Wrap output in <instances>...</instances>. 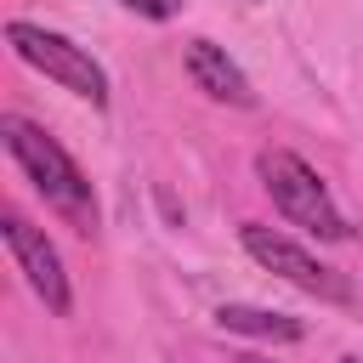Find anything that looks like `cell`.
<instances>
[{
    "mask_svg": "<svg viewBox=\"0 0 363 363\" xmlns=\"http://www.w3.org/2000/svg\"><path fill=\"white\" fill-rule=\"evenodd\" d=\"M0 142H6V153L23 164V176L34 182V193L45 199V210H57L74 233H96V193H91L85 170L62 153L57 136H45V130H40L34 119H23V113H6V119H0Z\"/></svg>",
    "mask_w": 363,
    "mask_h": 363,
    "instance_id": "1",
    "label": "cell"
},
{
    "mask_svg": "<svg viewBox=\"0 0 363 363\" xmlns=\"http://www.w3.org/2000/svg\"><path fill=\"white\" fill-rule=\"evenodd\" d=\"M6 40H11V51H17L28 68H40L45 79H57L62 91L85 96L91 108L108 102V74H102V62H96L85 45H74L68 34H51V28H40V23H6Z\"/></svg>",
    "mask_w": 363,
    "mask_h": 363,
    "instance_id": "3",
    "label": "cell"
},
{
    "mask_svg": "<svg viewBox=\"0 0 363 363\" xmlns=\"http://www.w3.org/2000/svg\"><path fill=\"white\" fill-rule=\"evenodd\" d=\"M238 363H267V357H255V352H244V357H238Z\"/></svg>",
    "mask_w": 363,
    "mask_h": 363,
    "instance_id": "9",
    "label": "cell"
},
{
    "mask_svg": "<svg viewBox=\"0 0 363 363\" xmlns=\"http://www.w3.org/2000/svg\"><path fill=\"white\" fill-rule=\"evenodd\" d=\"M0 233H6V250H11V261H17V272L28 278V289L45 301V312H68L74 306V295H68V272H62V255L51 250V238L40 233V227H28L23 216H6L0 221Z\"/></svg>",
    "mask_w": 363,
    "mask_h": 363,
    "instance_id": "5",
    "label": "cell"
},
{
    "mask_svg": "<svg viewBox=\"0 0 363 363\" xmlns=\"http://www.w3.org/2000/svg\"><path fill=\"white\" fill-rule=\"evenodd\" d=\"M125 6H130L136 17H153V23H164V17H176V6H182V0H125Z\"/></svg>",
    "mask_w": 363,
    "mask_h": 363,
    "instance_id": "8",
    "label": "cell"
},
{
    "mask_svg": "<svg viewBox=\"0 0 363 363\" xmlns=\"http://www.w3.org/2000/svg\"><path fill=\"white\" fill-rule=\"evenodd\" d=\"M216 323L233 329V335H255V340H301L306 335L301 318H284V312H267V306H244V301H227L216 312Z\"/></svg>",
    "mask_w": 363,
    "mask_h": 363,
    "instance_id": "7",
    "label": "cell"
},
{
    "mask_svg": "<svg viewBox=\"0 0 363 363\" xmlns=\"http://www.w3.org/2000/svg\"><path fill=\"white\" fill-rule=\"evenodd\" d=\"M182 62H187V74H193V85H199L204 96L233 102V108H255V91H250L244 68H238L216 40H187V45H182Z\"/></svg>",
    "mask_w": 363,
    "mask_h": 363,
    "instance_id": "6",
    "label": "cell"
},
{
    "mask_svg": "<svg viewBox=\"0 0 363 363\" xmlns=\"http://www.w3.org/2000/svg\"><path fill=\"white\" fill-rule=\"evenodd\" d=\"M255 176H261V187L272 193V204H278V216L284 221H295V227H306V233H318V238H352V227H346V216L335 210V199H329V187L318 182V170L306 164V159H295L289 147H261L255 153Z\"/></svg>",
    "mask_w": 363,
    "mask_h": 363,
    "instance_id": "2",
    "label": "cell"
},
{
    "mask_svg": "<svg viewBox=\"0 0 363 363\" xmlns=\"http://www.w3.org/2000/svg\"><path fill=\"white\" fill-rule=\"evenodd\" d=\"M346 363H357V357H346Z\"/></svg>",
    "mask_w": 363,
    "mask_h": 363,
    "instance_id": "10",
    "label": "cell"
},
{
    "mask_svg": "<svg viewBox=\"0 0 363 363\" xmlns=\"http://www.w3.org/2000/svg\"><path fill=\"white\" fill-rule=\"evenodd\" d=\"M238 238H244V250L267 267V272H278L284 284H295V289H306V295H318V301H352V284L335 272V267H323L312 250H301L295 238H284V233H272V227H261V221H244L238 227Z\"/></svg>",
    "mask_w": 363,
    "mask_h": 363,
    "instance_id": "4",
    "label": "cell"
}]
</instances>
